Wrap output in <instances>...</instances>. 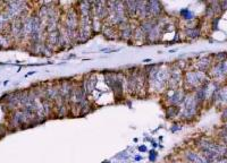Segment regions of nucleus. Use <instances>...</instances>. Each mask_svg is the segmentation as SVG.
I'll return each mask as SVG.
<instances>
[{
    "mask_svg": "<svg viewBox=\"0 0 227 163\" xmlns=\"http://www.w3.org/2000/svg\"><path fill=\"white\" fill-rule=\"evenodd\" d=\"M169 67L159 66V64L155 65L153 69L147 74L148 77V86L153 92H161L168 83L169 78Z\"/></svg>",
    "mask_w": 227,
    "mask_h": 163,
    "instance_id": "1",
    "label": "nucleus"
},
{
    "mask_svg": "<svg viewBox=\"0 0 227 163\" xmlns=\"http://www.w3.org/2000/svg\"><path fill=\"white\" fill-rule=\"evenodd\" d=\"M78 23H80V15H78L77 10L74 9V8H71V9L67 10L62 25L65 26L68 30L77 31Z\"/></svg>",
    "mask_w": 227,
    "mask_h": 163,
    "instance_id": "2",
    "label": "nucleus"
},
{
    "mask_svg": "<svg viewBox=\"0 0 227 163\" xmlns=\"http://www.w3.org/2000/svg\"><path fill=\"white\" fill-rule=\"evenodd\" d=\"M182 81H183L182 69H180L176 65L173 66L170 68L169 78H168V83H167L168 90H177V88H180Z\"/></svg>",
    "mask_w": 227,
    "mask_h": 163,
    "instance_id": "3",
    "label": "nucleus"
},
{
    "mask_svg": "<svg viewBox=\"0 0 227 163\" xmlns=\"http://www.w3.org/2000/svg\"><path fill=\"white\" fill-rule=\"evenodd\" d=\"M186 94L184 93L183 90L181 88H177V90H169V95L167 96L166 101L168 102L169 105H176V107H180L184 99H185Z\"/></svg>",
    "mask_w": 227,
    "mask_h": 163,
    "instance_id": "4",
    "label": "nucleus"
},
{
    "mask_svg": "<svg viewBox=\"0 0 227 163\" xmlns=\"http://www.w3.org/2000/svg\"><path fill=\"white\" fill-rule=\"evenodd\" d=\"M204 74L203 73H199V71H187L184 76V82L185 85L191 86L192 88H194L198 86L199 84H201V82L203 81Z\"/></svg>",
    "mask_w": 227,
    "mask_h": 163,
    "instance_id": "5",
    "label": "nucleus"
},
{
    "mask_svg": "<svg viewBox=\"0 0 227 163\" xmlns=\"http://www.w3.org/2000/svg\"><path fill=\"white\" fill-rule=\"evenodd\" d=\"M136 26L138 25H134V24H132L131 22H129L127 24L117 27L119 37L124 41H129L131 40V39H133V36H134V31L135 28H136Z\"/></svg>",
    "mask_w": 227,
    "mask_h": 163,
    "instance_id": "6",
    "label": "nucleus"
},
{
    "mask_svg": "<svg viewBox=\"0 0 227 163\" xmlns=\"http://www.w3.org/2000/svg\"><path fill=\"white\" fill-rule=\"evenodd\" d=\"M73 85L71 82L68 79H62L60 83H59V91H60V97H62L65 103H69V100H71V95H72L73 92Z\"/></svg>",
    "mask_w": 227,
    "mask_h": 163,
    "instance_id": "7",
    "label": "nucleus"
},
{
    "mask_svg": "<svg viewBox=\"0 0 227 163\" xmlns=\"http://www.w3.org/2000/svg\"><path fill=\"white\" fill-rule=\"evenodd\" d=\"M148 7H149V13L151 18L158 19L159 17L164 15V8L162 5L159 1H148Z\"/></svg>",
    "mask_w": 227,
    "mask_h": 163,
    "instance_id": "8",
    "label": "nucleus"
},
{
    "mask_svg": "<svg viewBox=\"0 0 227 163\" xmlns=\"http://www.w3.org/2000/svg\"><path fill=\"white\" fill-rule=\"evenodd\" d=\"M140 22L150 17V13H149V7H148V1H138V7H136V17Z\"/></svg>",
    "mask_w": 227,
    "mask_h": 163,
    "instance_id": "9",
    "label": "nucleus"
},
{
    "mask_svg": "<svg viewBox=\"0 0 227 163\" xmlns=\"http://www.w3.org/2000/svg\"><path fill=\"white\" fill-rule=\"evenodd\" d=\"M82 87L84 88V91L86 94H91L94 90V87L97 85V76L94 74H91V75H88V76L84 77V79L82 82Z\"/></svg>",
    "mask_w": 227,
    "mask_h": 163,
    "instance_id": "10",
    "label": "nucleus"
},
{
    "mask_svg": "<svg viewBox=\"0 0 227 163\" xmlns=\"http://www.w3.org/2000/svg\"><path fill=\"white\" fill-rule=\"evenodd\" d=\"M76 10H77L80 17L91 16V10H92L91 1H81V2H77L76 4Z\"/></svg>",
    "mask_w": 227,
    "mask_h": 163,
    "instance_id": "11",
    "label": "nucleus"
},
{
    "mask_svg": "<svg viewBox=\"0 0 227 163\" xmlns=\"http://www.w3.org/2000/svg\"><path fill=\"white\" fill-rule=\"evenodd\" d=\"M101 32H102L103 36H104L106 39H108V40H113V39L119 37L118 30L115 28L114 26L106 24V23H103V27H102V31H101Z\"/></svg>",
    "mask_w": 227,
    "mask_h": 163,
    "instance_id": "12",
    "label": "nucleus"
},
{
    "mask_svg": "<svg viewBox=\"0 0 227 163\" xmlns=\"http://www.w3.org/2000/svg\"><path fill=\"white\" fill-rule=\"evenodd\" d=\"M125 11L127 18H135L136 17V7H138V1H125Z\"/></svg>",
    "mask_w": 227,
    "mask_h": 163,
    "instance_id": "13",
    "label": "nucleus"
},
{
    "mask_svg": "<svg viewBox=\"0 0 227 163\" xmlns=\"http://www.w3.org/2000/svg\"><path fill=\"white\" fill-rule=\"evenodd\" d=\"M140 26L141 28L144 31V33L148 35L151 31L155 28V26L157 25V19L156 18H148V19H144L142 22H140Z\"/></svg>",
    "mask_w": 227,
    "mask_h": 163,
    "instance_id": "14",
    "label": "nucleus"
},
{
    "mask_svg": "<svg viewBox=\"0 0 227 163\" xmlns=\"http://www.w3.org/2000/svg\"><path fill=\"white\" fill-rule=\"evenodd\" d=\"M180 114H181V108L176 107V105H169L166 110V118L167 119H175Z\"/></svg>",
    "mask_w": 227,
    "mask_h": 163,
    "instance_id": "15",
    "label": "nucleus"
},
{
    "mask_svg": "<svg viewBox=\"0 0 227 163\" xmlns=\"http://www.w3.org/2000/svg\"><path fill=\"white\" fill-rule=\"evenodd\" d=\"M55 109H58L57 111V117L64 118L68 116V112H69V108H68L67 103H62V104H58V105H55Z\"/></svg>",
    "mask_w": 227,
    "mask_h": 163,
    "instance_id": "16",
    "label": "nucleus"
},
{
    "mask_svg": "<svg viewBox=\"0 0 227 163\" xmlns=\"http://www.w3.org/2000/svg\"><path fill=\"white\" fill-rule=\"evenodd\" d=\"M198 156H199V154L194 152V151H191V150H187V151L183 153V159L189 163H194Z\"/></svg>",
    "mask_w": 227,
    "mask_h": 163,
    "instance_id": "17",
    "label": "nucleus"
},
{
    "mask_svg": "<svg viewBox=\"0 0 227 163\" xmlns=\"http://www.w3.org/2000/svg\"><path fill=\"white\" fill-rule=\"evenodd\" d=\"M210 62H211V59H210V58H202L201 60L198 61L196 67L201 71H207L208 68L210 67Z\"/></svg>",
    "mask_w": 227,
    "mask_h": 163,
    "instance_id": "18",
    "label": "nucleus"
},
{
    "mask_svg": "<svg viewBox=\"0 0 227 163\" xmlns=\"http://www.w3.org/2000/svg\"><path fill=\"white\" fill-rule=\"evenodd\" d=\"M133 39H135V40H138V41L145 40V39H147V34L144 33V31L141 28V26H140V25H138V26H136V28H135Z\"/></svg>",
    "mask_w": 227,
    "mask_h": 163,
    "instance_id": "19",
    "label": "nucleus"
},
{
    "mask_svg": "<svg viewBox=\"0 0 227 163\" xmlns=\"http://www.w3.org/2000/svg\"><path fill=\"white\" fill-rule=\"evenodd\" d=\"M185 34L191 39H196L198 36L200 35V31L198 27H190L185 31Z\"/></svg>",
    "mask_w": 227,
    "mask_h": 163,
    "instance_id": "20",
    "label": "nucleus"
},
{
    "mask_svg": "<svg viewBox=\"0 0 227 163\" xmlns=\"http://www.w3.org/2000/svg\"><path fill=\"white\" fill-rule=\"evenodd\" d=\"M181 15L184 17V19L185 20H191L192 17H193V14H192L189 9H183L181 11Z\"/></svg>",
    "mask_w": 227,
    "mask_h": 163,
    "instance_id": "21",
    "label": "nucleus"
},
{
    "mask_svg": "<svg viewBox=\"0 0 227 163\" xmlns=\"http://www.w3.org/2000/svg\"><path fill=\"white\" fill-rule=\"evenodd\" d=\"M157 155H158V153H157V151H156V150H150V152H149V160H150V162H155L156 159H157Z\"/></svg>",
    "mask_w": 227,
    "mask_h": 163,
    "instance_id": "22",
    "label": "nucleus"
},
{
    "mask_svg": "<svg viewBox=\"0 0 227 163\" xmlns=\"http://www.w3.org/2000/svg\"><path fill=\"white\" fill-rule=\"evenodd\" d=\"M181 127H182L181 125H177V123H175V125L171 127L170 130H171V132H178V130H181Z\"/></svg>",
    "mask_w": 227,
    "mask_h": 163,
    "instance_id": "23",
    "label": "nucleus"
},
{
    "mask_svg": "<svg viewBox=\"0 0 227 163\" xmlns=\"http://www.w3.org/2000/svg\"><path fill=\"white\" fill-rule=\"evenodd\" d=\"M138 150H139L141 153H145L148 152V148H147V146L145 145H140L139 147H138Z\"/></svg>",
    "mask_w": 227,
    "mask_h": 163,
    "instance_id": "24",
    "label": "nucleus"
},
{
    "mask_svg": "<svg viewBox=\"0 0 227 163\" xmlns=\"http://www.w3.org/2000/svg\"><path fill=\"white\" fill-rule=\"evenodd\" d=\"M117 158H118V159H124V160H126V159L129 158V155H127V153H126V152H123V153H119Z\"/></svg>",
    "mask_w": 227,
    "mask_h": 163,
    "instance_id": "25",
    "label": "nucleus"
},
{
    "mask_svg": "<svg viewBox=\"0 0 227 163\" xmlns=\"http://www.w3.org/2000/svg\"><path fill=\"white\" fill-rule=\"evenodd\" d=\"M1 128H2V127H0V137H1V136H4V135L6 134L5 129H1Z\"/></svg>",
    "mask_w": 227,
    "mask_h": 163,
    "instance_id": "26",
    "label": "nucleus"
},
{
    "mask_svg": "<svg viewBox=\"0 0 227 163\" xmlns=\"http://www.w3.org/2000/svg\"><path fill=\"white\" fill-rule=\"evenodd\" d=\"M134 160L135 161H141V160H142V156H141V155H138V156L134 158Z\"/></svg>",
    "mask_w": 227,
    "mask_h": 163,
    "instance_id": "27",
    "label": "nucleus"
},
{
    "mask_svg": "<svg viewBox=\"0 0 227 163\" xmlns=\"http://www.w3.org/2000/svg\"><path fill=\"white\" fill-rule=\"evenodd\" d=\"M143 61H144V62H150V61H151V59H144Z\"/></svg>",
    "mask_w": 227,
    "mask_h": 163,
    "instance_id": "28",
    "label": "nucleus"
},
{
    "mask_svg": "<svg viewBox=\"0 0 227 163\" xmlns=\"http://www.w3.org/2000/svg\"><path fill=\"white\" fill-rule=\"evenodd\" d=\"M102 163H110V162H109V161H103Z\"/></svg>",
    "mask_w": 227,
    "mask_h": 163,
    "instance_id": "29",
    "label": "nucleus"
},
{
    "mask_svg": "<svg viewBox=\"0 0 227 163\" xmlns=\"http://www.w3.org/2000/svg\"><path fill=\"white\" fill-rule=\"evenodd\" d=\"M173 163H183V162H177V161H174Z\"/></svg>",
    "mask_w": 227,
    "mask_h": 163,
    "instance_id": "30",
    "label": "nucleus"
},
{
    "mask_svg": "<svg viewBox=\"0 0 227 163\" xmlns=\"http://www.w3.org/2000/svg\"><path fill=\"white\" fill-rule=\"evenodd\" d=\"M122 163H125V162H122Z\"/></svg>",
    "mask_w": 227,
    "mask_h": 163,
    "instance_id": "31",
    "label": "nucleus"
}]
</instances>
